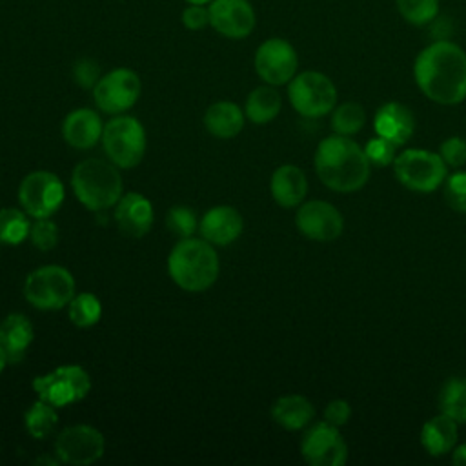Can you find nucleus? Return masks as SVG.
<instances>
[{"label": "nucleus", "mask_w": 466, "mask_h": 466, "mask_svg": "<svg viewBox=\"0 0 466 466\" xmlns=\"http://www.w3.org/2000/svg\"><path fill=\"white\" fill-rule=\"evenodd\" d=\"M64 184L51 171H31L20 182L18 202L33 218H46L58 211L64 202Z\"/></svg>", "instance_id": "9d476101"}, {"label": "nucleus", "mask_w": 466, "mask_h": 466, "mask_svg": "<svg viewBox=\"0 0 466 466\" xmlns=\"http://www.w3.org/2000/svg\"><path fill=\"white\" fill-rule=\"evenodd\" d=\"M38 399L62 408L82 400L91 390L89 373L76 364H64L46 375H38L31 382Z\"/></svg>", "instance_id": "1a4fd4ad"}, {"label": "nucleus", "mask_w": 466, "mask_h": 466, "mask_svg": "<svg viewBox=\"0 0 466 466\" xmlns=\"http://www.w3.org/2000/svg\"><path fill=\"white\" fill-rule=\"evenodd\" d=\"M300 453L311 466H342L348 459L346 442L337 426L322 420L311 424L300 441Z\"/></svg>", "instance_id": "4468645a"}, {"label": "nucleus", "mask_w": 466, "mask_h": 466, "mask_svg": "<svg viewBox=\"0 0 466 466\" xmlns=\"http://www.w3.org/2000/svg\"><path fill=\"white\" fill-rule=\"evenodd\" d=\"M373 127L377 137L386 138L393 146L406 144L415 129L413 113L400 102H386L373 116Z\"/></svg>", "instance_id": "a211bd4d"}, {"label": "nucleus", "mask_w": 466, "mask_h": 466, "mask_svg": "<svg viewBox=\"0 0 466 466\" xmlns=\"http://www.w3.org/2000/svg\"><path fill=\"white\" fill-rule=\"evenodd\" d=\"M439 155L450 167H461L466 162V140L461 137H450L441 144Z\"/></svg>", "instance_id": "e433bc0d"}, {"label": "nucleus", "mask_w": 466, "mask_h": 466, "mask_svg": "<svg viewBox=\"0 0 466 466\" xmlns=\"http://www.w3.org/2000/svg\"><path fill=\"white\" fill-rule=\"evenodd\" d=\"M288 98L299 115L319 118L333 111L337 87L320 71H302L288 82Z\"/></svg>", "instance_id": "6e6552de"}, {"label": "nucleus", "mask_w": 466, "mask_h": 466, "mask_svg": "<svg viewBox=\"0 0 466 466\" xmlns=\"http://www.w3.org/2000/svg\"><path fill=\"white\" fill-rule=\"evenodd\" d=\"M29 238L33 242V246H36L42 251H49L56 246L58 242V226L49 218H36L31 224L29 229Z\"/></svg>", "instance_id": "72a5a7b5"}, {"label": "nucleus", "mask_w": 466, "mask_h": 466, "mask_svg": "<svg viewBox=\"0 0 466 466\" xmlns=\"http://www.w3.org/2000/svg\"><path fill=\"white\" fill-rule=\"evenodd\" d=\"M187 4H197V5H209L211 0H184Z\"/></svg>", "instance_id": "37998d69"}, {"label": "nucleus", "mask_w": 466, "mask_h": 466, "mask_svg": "<svg viewBox=\"0 0 466 466\" xmlns=\"http://www.w3.org/2000/svg\"><path fill=\"white\" fill-rule=\"evenodd\" d=\"M444 200L451 209L466 213V171H457L446 177Z\"/></svg>", "instance_id": "f704fd0d"}, {"label": "nucleus", "mask_w": 466, "mask_h": 466, "mask_svg": "<svg viewBox=\"0 0 466 466\" xmlns=\"http://www.w3.org/2000/svg\"><path fill=\"white\" fill-rule=\"evenodd\" d=\"M153 217L151 202L140 193H126L115 204L116 226L127 237H144L153 226Z\"/></svg>", "instance_id": "f3484780"}, {"label": "nucleus", "mask_w": 466, "mask_h": 466, "mask_svg": "<svg viewBox=\"0 0 466 466\" xmlns=\"http://www.w3.org/2000/svg\"><path fill=\"white\" fill-rule=\"evenodd\" d=\"M182 25L189 31H200L206 25H209V9L208 5H197V4H187L180 15Z\"/></svg>", "instance_id": "58836bf2"}, {"label": "nucleus", "mask_w": 466, "mask_h": 466, "mask_svg": "<svg viewBox=\"0 0 466 466\" xmlns=\"http://www.w3.org/2000/svg\"><path fill=\"white\" fill-rule=\"evenodd\" d=\"M71 187L80 204L98 213L115 206L122 197V177L113 162L86 158L75 166Z\"/></svg>", "instance_id": "20e7f679"}, {"label": "nucleus", "mask_w": 466, "mask_h": 466, "mask_svg": "<svg viewBox=\"0 0 466 466\" xmlns=\"http://www.w3.org/2000/svg\"><path fill=\"white\" fill-rule=\"evenodd\" d=\"M255 71L269 86H284L295 75L299 67V56L295 47L280 38L273 36L264 40L255 51Z\"/></svg>", "instance_id": "ddd939ff"}, {"label": "nucleus", "mask_w": 466, "mask_h": 466, "mask_svg": "<svg viewBox=\"0 0 466 466\" xmlns=\"http://www.w3.org/2000/svg\"><path fill=\"white\" fill-rule=\"evenodd\" d=\"M31 222L22 209L4 208L0 209V242L16 246L29 237Z\"/></svg>", "instance_id": "7c9ffc66"}, {"label": "nucleus", "mask_w": 466, "mask_h": 466, "mask_svg": "<svg viewBox=\"0 0 466 466\" xmlns=\"http://www.w3.org/2000/svg\"><path fill=\"white\" fill-rule=\"evenodd\" d=\"M102 146L107 158L116 167H135L140 164L146 153V131L144 126L127 115L113 116L102 131Z\"/></svg>", "instance_id": "423d86ee"}, {"label": "nucleus", "mask_w": 466, "mask_h": 466, "mask_svg": "<svg viewBox=\"0 0 466 466\" xmlns=\"http://www.w3.org/2000/svg\"><path fill=\"white\" fill-rule=\"evenodd\" d=\"M395 147L391 142H388L386 138L382 137H375V138H370L364 146V153L370 160L371 166H377V167H386L390 164H393L395 160Z\"/></svg>", "instance_id": "c9c22d12"}, {"label": "nucleus", "mask_w": 466, "mask_h": 466, "mask_svg": "<svg viewBox=\"0 0 466 466\" xmlns=\"http://www.w3.org/2000/svg\"><path fill=\"white\" fill-rule=\"evenodd\" d=\"M441 413L455 422H466V377H450L439 391Z\"/></svg>", "instance_id": "bb28decb"}, {"label": "nucleus", "mask_w": 466, "mask_h": 466, "mask_svg": "<svg viewBox=\"0 0 466 466\" xmlns=\"http://www.w3.org/2000/svg\"><path fill=\"white\" fill-rule=\"evenodd\" d=\"M104 435L89 424H75L62 430L55 441V453L60 462L87 466L104 455Z\"/></svg>", "instance_id": "f8f14e48"}, {"label": "nucleus", "mask_w": 466, "mask_h": 466, "mask_svg": "<svg viewBox=\"0 0 466 466\" xmlns=\"http://www.w3.org/2000/svg\"><path fill=\"white\" fill-rule=\"evenodd\" d=\"M395 178L415 193L435 191L448 177V166L441 155L426 149H406L393 160Z\"/></svg>", "instance_id": "39448f33"}, {"label": "nucleus", "mask_w": 466, "mask_h": 466, "mask_svg": "<svg viewBox=\"0 0 466 466\" xmlns=\"http://www.w3.org/2000/svg\"><path fill=\"white\" fill-rule=\"evenodd\" d=\"M208 9L209 25L231 40L248 38L257 25V15L249 0H211Z\"/></svg>", "instance_id": "2eb2a0df"}, {"label": "nucleus", "mask_w": 466, "mask_h": 466, "mask_svg": "<svg viewBox=\"0 0 466 466\" xmlns=\"http://www.w3.org/2000/svg\"><path fill=\"white\" fill-rule=\"evenodd\" d=\"M457 442V422L439 413L431 419H428L420 430V444L431 457L446 455L453 450Z\"/></svg>", "instance_id": "5701e85b"}, {"label": "nucleus", "mask_w": 466, "mask_h": 466, "mask_svg": "<svg viewBox=\"0 0 466 466\" xmlns=\"http://www.w3.org/2000/svg\"><path fill=\"white\" fill-rule=\"evenodd\" d=\"M451 462L457 466H466V444H461L459 448L453 450Z\"/></svg>", "instance_id": "a19ab883"}, {"label": "nucleus", "mask_w": 466, "mask_h": 466, "mask_svg": "<svg viewBox=\"0 0 466 466\" xmlns=\"http://www.w3.org/2000/svg\"><path fill=\"white\" fill-rule=\"evenodd\" d=\"M400 16L411 25H426L439 15V0H395Z\"/></svg>", "instance_id": "2f4dec72"}, {"label": "nucleus", "mask_w": 466, "mask_h": 466, "mask_svg": "<svg viewBox=\"0 0 466 466\" xmlns=\"http://www.w3.org/2000/svg\"><path fill=\"white\" fill-rule=\"evenodd\" d=\"M33 339H35L33 324L25 315L9 313L0 322V346L9 364H16L24 359Z\"/></svg>", "instance_id": "412c9836"}, {"label": "nucleus", "mask_w": 466, "mask_h": 466, "mask_svg": "<svg viewBox=\"0 0 466 466\" xmlns=\"http://www.w3.org/2000/svg\"><path fill=\"white\" fill-rule=\"evenodd\" d=\"M295 224L304 237L319 242L335 240L344 229L340 211L326 200H309L300 204L295 215Z\"/></svg>", "instance_id": "dca6fc26"}, {"label": "nucleus", "mask_w": 466, "mask_h": 466, "mask_svg": "<svg viewBox=\"0 0 466 466\" xmlns=\"http://www.w3.org/2000/svg\"><path fill=\"white\" fill-rule=\"evenodd\" d=\"M242 215L231 206L211 208L204 213L198 224L202 238L217 246H228L237 240L242 233Z\"/></svg>", "instance_id": "6ab92c4d"}, {"label": "nucleus", "mask_w": 466, "mask_h": 466, "mask_svg": "<svg viewBox=\"0 0 466 466\" xmlns=\"http://www.w3.org/2000/svg\"><path fill=\"white\" fill-rule=\"evenodd\" d=\"M166 226L180 238H187L197 229V217L195 213L186 206H175L167 211Z\"/></svg>", "instance_id": "473e14b6"}, {"label": "nucleus", "mask_w": 466, "mask_h": 466, "mask_svg": "<svg viewBox=\"0 0 466 466\" xmlns=\"http://www.w3.org/2000/svg\"><path fill=\"white\" fill-rule=\"evenodd\" d=\"M140 76L129 67H115L93 87V98L104 113L120 115L135 106L140 96Z\"/></svg>", "instance_id": "9b49d317"}, {"label": "nucleus", "mask_w": 466, "mask_h": 466, "mask_svg": "<svg viewBox=\"0 0 466 466\" xmlns=\"http://www.w3.org/2000/svg\"><path fill=\"white\" fill-rule=\"evenodd\" d=\"M204 126L213 137L233 138L244 127V113L235 102L218 100L206 109Z\"/></svg>", "instance_id": "393cba45"}, {"label": "nucleus", "mask_w": 466, "mask_h": 466, "mask_svg": "<svg viewBox=\"0 0 466 466\" xmlns=\"http://www.w3.org/2000/svg\"><path fill=\"white\" fill-rule=\"evenodd\" d=\"M24 295L36 309H62L75 297V279L62 266H42L25 277Z\"/></svg>", "instance_id": "0eeeda50"}, {"label": "nucleus", "mask_w": 466, "mask_h": 466, "mask_svg": "<svg viewBox=\"0 0 466 466\" xmlns=\"http://www.w3.org/2000/svg\"><path fill=\"white\" fill-rule=\"evenodd\" d=\"M102 120L87 107L71 111L62 122V137L75 149H91L102 138Z\"/></svg>", "instance_id": "aec40b11"}, {"label": "nucleus", "mask_w": 466, "mask_h": 466, "mask_svg": "<svg viewBox=\"0 0 466 466\" xmlns=\"http://www.w3.org/2000/svg\"><path fill=\"white\" fill-rule=\"evenodd\" d=\"M413 76L430 100L457 106L466 98V51L451 40H435L417 55Z\"/></svg>", "instance_id": "f257e3e1"}, {"label": "nucleus", "mask_w": 466, "mask_h": 466, "mask_svg": "<svg viewBox=\"0 0 466 466\" xmlns=\"http://www.w3.org/2000/svg\"><path fill=\"white\" fill-rule=\"evenodd\" d=\"M366 122V111L359 102H342L333 107L331 113V129L335 135L351 137L357 135Z\"/></svg>", "instance_id": "c85d7f7f"}, {"label": "nucleus", "mask_w": 466, "mask_h": 466, "mask_svg": "<svg viewBox=\"0 0 466 466\" xmlns=\"http://www.w3.org/2000/svg\"><path fill=\"white\" fill-rule=\"evenodd\" d=\"M67 306H69V309H67L69 320L78 328L95 326L102 317V304L89 291H82V293L75 295Z\"/></svg>", "instance_id": "c756f323"}, {"label": "nucleus", "mask_w": 466, "mask_h": 466, "mask_svg": "<svg viewBox=\"0 0 466 466\" xmlns=\"http://www.w3.org/2000/svg\"><path fill=\"white\" fill-rule=\"evenodd\" d=\"M269 191L275 202L282 208H295L302 204L308 193V180L300 167L286 164L273 171Z\"/></svg>", "instance_id": "4be33fe9"}, {"label": "nucleus", "mask_w": 466, "mask_h": 466, "mask_svg": "<svg viewBox=\"0 0 466 466\" xmlns=\"http://www.w3.org/2000/svg\"><path fill=\"white\" fill-rule=\"evenodd\" d=\"M173 282L186 291H204L218 277V255L204 238H180L167 257Z\"/></svg>", "instance_id": "7ed1b4c3"}, {"label": "nucleus", "mask_w": 466, "mask_h": 466, "mask_svg": "<svg viewBox=\"0 0 466 466\" xmlns=\"http://www.w3.org/2000/svg\"><path fill=\"white\" fill-rule=\"evenodd\" d=\"M73 78L84 89H93L100 78V67L91 58H80L73 66Z\"/></svg>", "instance_id": "4c0bfd02"}, {"label": "nucleus", "mask_w": 466, "mask_h": 466, "mask_svg": "<svg viewBox=\"0 0 466 466\" xmlns=\"http://www.w3.org/2000/svg\"><path fill=\"white\" fill-rule=\"evenodd\" d=\"M25 428L33 439H46L58 422V413L53 404L38 399L24 413Z\"/></svg>", "instance_id": "cd10ccee"}, {"label": "nucleus", "mask_w": 466, "mask_h": 466, "mask_svg": "<svg viewBox=\"0 0 466 466\" xmlns=\"http://www.w3.org/2000/svg\"><path fill=\"white\" fill-rule=\"evenodd\" d=\"M271 417L284 430L295 431L309 426L315 417V408L302 395H284L273 402Z\"/></svg>", "instance_id": "b1692460"}, {"label": "nucleus", "mask_w": 466, "mask_h": 466, "mask_svg": "<svg viewBox=\"0 0 466 466\" xmlns=\"http://www.w3.org/2000/svg\"><path fill=\"white\" fill-rule=\"evenodd\" d=\"M350 417H351V406L344 399H335L328 402V406L324 408V420L337 428L344 426L350 420Z\"/></svg>", "instance_id": "ea45409f"}, {"label": "nucleus", "mask_w": 466, "mask_h": 466, "mask_svg": "<svg viewBox=\"0 0 466 466\" xmlns=\"http://www.w3.org/2000/svg\"><path fill=\"white\" fill-rule=\"evenodd\" d=\"M282 107V98L275 86H258L255 87L248 98H246V107L244 113L253 124H268L271 122Z\"/></svg>", "instance_id": "a878e982"}, {"label": "nucleus", "mask_w": 466, "mask_h": 466, "mask_svg": "<svg viewBox=\"0 0 466 466\" xmlns=\"http://www.w3.org/2000/svg\"><path fill=\"white\" fill-rule=\"evenodd\" d=\"M315 171L320 182L337 193L359 191L370 178V160L350 137L333 135L319 142Z\"/></svg>", "instance_id": "f03ea898"}, {"label": "nucleus", "mask_w": 466, "mask_h": 466, "mask_svg": "<svg viewBox=\"0 0 466 466\" xmlns=\"http://www.w3.org/2000/svg\"><path fill=\"white\" fill-rule=\"evenodd\" d=\"M5 364H7V357H5V353H4V350L0 346V375H2L4 368H5Z\"/></svg>", "instance_id": "79ce46f5"}]
</instances>
